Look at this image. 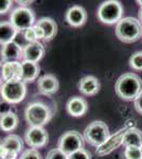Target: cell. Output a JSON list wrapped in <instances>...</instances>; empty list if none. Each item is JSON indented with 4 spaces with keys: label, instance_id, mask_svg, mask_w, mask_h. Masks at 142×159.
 <instances>
[{
    "label": "cell",
    "instance_id": "30bf717a",
    "mask_svg": "<svg viewBox=\"0 0 142 159\" xmlns=\"http://www.w3.org/2000/svg\"><path fill=\"white\" fill-rule=\"evenodd\" d=\"M130 127H124V129H120L119 132H117L116 134H113L112 136H110L108 139L103 143L102 145H100L99 148H97V153L98 156H105L108 155L115 151L116 148H118L120 145L123 144V138H124V135Z\"/></svg>",
    "mask_w": 142,
    "mask_h": 159
},
{
    "label": "cell",
    "instance_id": "3957f363",
    "mask_svg": "<svg viewBox=\"0 0 142 159\" xmlns=\"http://www.w3.org/2000/svg\"><path fill=\"white\" fill-rule=\"evenodd\" d=\"M51 111L46 104L40 102H33L25 110V118L30 127H44L50 121Z\"/></svg>",
    "mask_w": 142,
    "mask_h": 159
},
{
    "label": "cell",
    "instance_id": "277c9868",
    "mask_svg": "<svg viewBox=\"0 0 142 159\" xmlns=\"http://www.w3.org/2000/svg\"><path fill=\"white\" fill-rule=\"evenodd\" d=\"M0 92L4 102L9 104H18L24 101L27 94L25 83L20 80H11V81L4 82L1 86Z\"/></svg>",
    "mask_w": 142,
    "mask_h": 159
},
{
    "label": "cell",
    "instance_id": "f546056e",
    "mask_svg": "<svg viewBox=\"0 0 142 159\" xmlns=\"http://www.w3.org/2000/svg\"><path fill=\"white\" fill-rule=\"evenodd\" d=\"M12 3L11 0H0V14H6L11 9Z\"/></svg>",
    "mask_w": 142,
    "mask_h": 159
},
{
    "label": "cell",
    "instance_id": "d6a6232c",
    "mask_svg": "<svg viewBox=\"0 0 142 159\" xmlns=\"http://www.w3.org/2000/svg\"><path fill=\"white\" fill-rule=\"evenodd\" d=\"M18 157V154L15 152H11V151H7V154L4 156L3 159H17Z\"/></svg>",
    "mask_w": 142,
    "mask_h": 159
},
{
    "label": "cell",
    "instance_id": "8d00e7d4",
    "mask_svg": "<svg viewBox=\"0 0 142 159\" xmlns=\"http://www.w3.org/2000/svg\"><path fill=\"white\" fill-rule=\"evenodd\" d=\"M137 3H138L139 6L142 7V0H138V1H137Z\"/></svg>",
    "mask_w": 142,
    "mask_h": 159
},
{
    "label": "cell",
    "instance_id": "f35d334b",
    "mask_svg": "<svg viewBox=\"0 0 142 159\" xmlns=\"http://www.w3.org/2000/svg\"><path fill=\"white\" fill-rule=\"evenodd\" d=\"M1 86H2L1 85V82H0V90H1Z\"/></svg>",
    "mask_w": 142,
    "mask_h": 159
},
{
    "label": "cell",
    "instance_id": "5bb4252c",
    "mask_svg": "<svg viewBox=\"0 0 142 159\" xmlns=\"http://www.w3.org/2000/svg\"><path fill=\"white\" fill-rule=\"evenodd\" d=\"M66 109L72 117H82L88 110V103L81 97H72L67 102Z\"/></svg>",
    "mask_w": 142,
    "mask_h": 159
},
{
    "label": "cell",
    "instance_id": "603a6c76",
    "mask_svg": "<svg viewBox=\"0 0 142 159\" xmlns=\"http://www.w3.org/2000/svg\"><path fill=\"white\" fill-rule=\"evenodd\" d=\"M2 142H3V147L6 148L7 151L15 152L17 154L21 153L22 148H24V143H22V140L18 135H9V136H7L4 139H2Z\"/></svg>",
    "mask_w": 142,
    "mask_h": 159
},
{
    "label": "cell",
    "instance_id": "836d02e7",
    "mask_svg": "<svg viewBox=\"0 0 142 159\" xmlns=\"http://www.w3.org/2000/svg\"><path fill=\"white\" fill-rule=\"evenodd\" d=\"M3 65H4L3 61H0V82L3 81Z\"/></svg>",
    "mask_w": 142,
    "mask_h": 159
},
{
    "label": "cell",
    "instance_id": "83f0119b",
    "mask_svg": "<svg viewBox=\"0 0 142 159\" xmlns=\"http://www.w3.org/2000/svg\"><path fill=\"white\" fill-rule=\"evenodd\" d=\"M46 159H68V156L64 154L59 148H53L48 152Z\"/></svg>",
    "mask_w": 142,
    "mask_h": 159
},
{
    "label": "cell",
    "instance_id": "6da1fadb",
    "mask_svg": "<svg viewBox=\"0 0 142 159\" xmlns=\"http://www.w3.org/2000/svg\"><path fill=\"white\" fill-rule=\"evenodd\" d=\"M116 93L124 101H135L142 92V80L135 73H124L116 83Z\"/></svg>",
    "mask_w": 142,
    "mask_h": 159
},
{
    "label": "cell",
    "instance_id": "4fadbf2b",
    "mask_svg": "<svg viewBox=\"0 0 142 159\" xmlns=\"http://www.w3.org/2000/svg\"><path fill=\"white\" fill-rule=\"evenodd\" d=\"M87 20V12L83 7L73 6L66 13V21L74 28L82 27Z\"/></svg>",
    "mask_w": 142,
    "mask_h": 159
},
{
    "label": "cell",
    "instance_id": "9a60e30c",
    "mask_svg": "<svg viewBox=\"0 0 142 159\" xmlns=\"http://www.w3.org/2000/svg\"><path fill=\"white\" fill-rule=\"evenodd\" d=\"M58 80L53 74H45L37 81V88L43 94H53L58 90Z\"/></svg>",
    "mask_w": 142,
    "mask_h": 159
},
{
    "label": "cell",
    "instance_id": "ffe728a7",
    "mask_svg": "<svg viewBox=\"0 0 142 159\" xmlns=\"http://www.w3.org/2000/svg\"><path fill=\"white\" fill-rule=\"evenodd\" d=\"M17 34L18 31L10 21L0 22V45L3 46L6 43L14 42Z\"/></svg>",
    "mask_w": 142,
    "mask_h": 159
},
{
    "label": "cell",
    "instance_id": "ab89813d",
    "mask_svg": "<svg viewBox=\"0 0 142 159\" xmlns=\"http://www.w3.org/2000/svg\"><path fill=\"white\" fill-rule=\"evenodd\" d=\"M141 151H142V147H141Z\"/></svg>",
    "mask_w": 142,
    "mask_h": 159
},
{
    "label": "cell",
    "instance_id": "9c48e42d",
    "mask_svg": "<svg viewBox=\"0 0 142 159\" xmlns=\"http://www.w3.org/2000/svg\"><path fill=\"white\" fill-rule=\"evenodd\" d=\"M25 140L31 148L36 150L47 144L49 135L44 127H29L25 134Z\"/></svg>",
    "mask_w": 142,
    "mask_h": 159
},
{
    "label": "cell",
    "instance_id": "7402d4cb",
    "mask_svg": "<svg viewBox=\"0 0 142 159\" xmlns=\"http://www.w3.org/2000/svg\"><path fill=\"white\" fill-rule=\"evenodd\" d=\"M19 119L15 112L10 111L0 116V129L3 132H12L17 127Z\"/></svg>",
    "mask_w": 142,
    "mask_h": 159
},
{
    "label": "cell",
    "instance_id": "d590c367",
    "mask_svg": "<svg viewBox=\"0 0 142 159\" xmlns=\"http://www.w3.org/2000/svg\"><path fill=\"white\" fill-rule=\"evenodd\" d=\"M139 20H140V22H142V7H140V10H139Z\"/></svg>",
    "mask_w": 142,
    "mask_h": 159
},
{
    "label": "cell",
    "instance_id": "7c38bea8",
    "mask_svg": "<svg viewBox=\"0 0 142 159\" xmlns=\"http://www.w3.org/2000/svg\"><path fill=\"white\" fill-rule=\"evenodd\" d=\"M0 54H1V61L3 63L18 61L20 58H22V47L14 40L2 46Z\"/></svg>",
    "mask_w": 142,
    "mask_h": 159
},
{
    "label": "cell",
    "instance_id": "d4e9b609",
    "mask_svg": "<svg viewBox=\"0 0 142 159\" xmlns=\"http://www.w3.org/2000/svg\"><path fill=\"white\" fill-rule=\"evenodd\" d=\"M124 156L126 159H142L141 148H126Z\"/></svg>",
    "mask_w": 142,
    "mask_h": 159
},
{
    "label": "cell",
    "instance_id": "74e56055",
    "mask_svg": "<svg viewBox=\"0 0 142 159\" xmlns=\"http://www.w3.org/2000/svg\"><path fill=\"white\" fill-rule=\"evenodd\" d=\"M1 145H2V140L0 139V147H1Z\"/></svg>",
    "mask_w": 142,
    "mask_h": 159
},
{
    "label": "cell",
    "instance_id": "2e32d148",
    "mask_svg": "<svg viewBox=\"0 0 142 159\" xmlns=\"http://www.w3.org/2000/svg\"><path fill=\"white\" fill-rule=\"evenodd\" d=\"M79 90L84 96H94L100 90V82L95 76L87 75L79 82Z\"/></svg>",
    "mask_w": 142,
    "mask_h": 159
},
{
    "label": "cell",
    "instance_id": "e0dca14e",
    "mask_svg": "<svg viewBox=\"0 0 142 159\" xmlns=\"http://www.w3.org/2000/svg\"><path fill=\"white\" fill-rule=\"evenodd\" d=\"M40 68L37 63L22 61L21 63V78L20 81L24 83H31L38 78Z\"/></svg>",
    "mask_w": 142,
    "mask_h": 159
},
{
    "label": "cell",
    "instance_id": "cb8c5ba5",
    "mask_svg": "<svg viewBox=\"0 0 142 159\" xmlns=\"http://www.w3.org/2000/svg\"><path fill=\"white\" fill-rule=\"evenodd\" d=\"M130 66L135 70H142V51L134 53L131 56Z\"/></svg>",
    "mask_w": 142,
    "mask_h": 159
},
{
    "label": "cell",
    "instance_id": "1f68e13d",
    "mask_svg": "<svg viewBox=\"0 0 142 159\" xmlns=\"http://www.w3.org/2000/svg\"><path fill=\"white\" fill-rule=\"evenodd\" d=\"M34 31H35V33H36V36H37V38H38V40L39 39H44V37H45V34H44V31H43V29L40 27H38L37 25H34Z\"/></svg>",
    "mask_w": 142,
    "mask_h": 159
},
{
    "label": "cell",
    "instance_id": "44dd1931",
    "mask_svg": "<svg viewBox=\"0 0 142 159\" xmlns=\"http://www.w3.org/2000/svg\"><path fill=\"white\" fill-rule=\"evenodd\" d=\"M21 78V63L9 61L3 65V82L11 80H20Z\"/></svg>",
    "mask_w": 142,
    "mask_h": 159
},
{
    "label": "cell",
    "instance_id": "4dcf8cb0",
    "mask_svg": "<svg viewBox=\"0 0 142 159\" xmlns=\"http://www.w3.org/2000/svg\"><path fill=\"white\" fill-rule=\"evenodd\" d=\"M135 108L138 114L142 115V92L140 93V96L135 100Z\"/></svg>",
    "mask_w": 142,
    "mask_h": 159
},
{
    "label": "cell",
    "instance_id": "5b68a950",
    "mask_svg": "<svg viewBox=\"0 0 142 159\" xmlns=\"http://www.w3.org/2000/svg\"><path fill=\"white\" fill-rule=\"evenodd\" d=\"M123 7L121 2L116 0L103 2L98 10V18L106 25L118 24L123 17Z\"/></svg>",
    "mask_w": 142,
    "mask_h": 159
},
{
    "label": "cell",
    "instance_id": "ba28073f",
    "mask_svg": "<svg viewBox=\"0 0 142 159\" xmlns=\"http://www.w3.org/2000/svg\"><path fill=\"white\" fill-rule=\"evenodd\" d=\"M84 147V137L76 130H68L59 137L57 148L67 156L81 150Z\"/></svg>",
    "mask_w": 142,
    "mask_h": 159
},
{
    "label": "cell",
    "instance_id": "7a4b0ae2",
    "mask_svg": "<svg viewBox=\"0 0 142 159\" xmlns=\"http://www.w3.org/2000/svg\"><path fill=\"white\" fill-rule=\"evenodd\" d=\"M116 36L126 43H135L142 36V25L140 20L134 17H125L117 24Z\"/></svg>",
    "mask_w": 142,
    "mask_h": 159
},
{
    "label": "cell",
    "instance_id": "e575fe53",
    "mask_svg": "<svg viewBox=\"0 0 142 159\" xmlns=\"http://www.w3.org/2000/svg\"><path fill=\"white\" fill-rule=\"evenodd\" d=\"M18 3L20 4V7H27L28 4H31V3H33V1H22V0H19V1H17Z\"/></svg>",
    "mask_w": 142,
    "mask_h": 159
},
{
    "label": "cell",
    "instance_id": "4316f807",
    "mask_svg": "<svg viewBox=\"0 0 142 159\" xmlns=\"http://www.w3.org/2000/svg\"><path fill=\"white\" fill-rule=\"evenodd\" d=\"M68 159H91V154L85 148H81L69 155Z\"/></svg>",
    "mask_w": 142,
    "mask_h": 159
},
{
    "label": "cell",
    "instance_id": "8992f818",
    "mask_svg": "<svg viewBox=\"0 0 142 159\" xmlns=\"http://www.w3.org/2000/svg\"><path fill=\"white\" fill-rule=\"evenodd\" d=\"M83 137L90 145L99 148L110 137L109 129L103 121H94L85 129Z\"/></svg>",
    "mask_w": 142,
    "mask_h": 159
},
{
    "label": "cell",
    "instance_id": "8fae6325",
    "mask_svg": "<svg viewBox=\"0 0 142 159\" xmlns=\"http://www.w3.org/2000/svg\"><path fill=\"white\" fill-rule=\"evenodd\" d=\"M45 54V47L42 43H27L22 47V60L25 61L38 63Z\"/></svg>",
    "mask_w": 142,
    "mask_h": 159
},
{
    "label": "cell",
    "instance_id": "484cf974",
    "mask_svg": "<svg viewBox=\"0 0 142 159\" xmlns=\"http://www.w3.org/2000/svg\"><path fill=\"white\" fill-rule=\"evenodd\" d=\"M19 159H42V155L35 148H28L21 153Z\"/></svg>",
    "mask_w": 142,
    "mask_h": 159
},
{
    "label": "cell",
    "instance_id": "ac0fdd59",
    "mask_svg": "<svg viewBox=\"0 0 142 159\" xmlns=\"http://www.w3.org/2000/svg\"><path fill=\"white\" fill-rule=\"evenodd\" d=\"M36 25L38 27H40L44 31V40L46 42H50L51 39H53L55 37L56 33H57V25L50 17H43V18L38 19L36 21Z\"/></svg>",
    "mask_w": 142,
    "mask_h": 159
},
{
    "label": "cell",
    "instance_id": "52a82bcc",
    "mask_svg": "<svg viewBox=\"0 0 142 159\" xmlns=\"http://www.w3.org/2000/svg\"><path fill=\"white\" fill-rule=\"evenodd\" d=\"M10 22L14 25L18 32H25V30L32 28L36 24L35 15L29 7H19L13 10L10 16Z\"/></svg>",
    "mask_w": 142,
    "mask_h": 159
},
{
    "label": "cell",
    "instance_id": "d6986e66",
    "mask_svg": "<svg viewBox=\"0 0 142 159\" xmlns=\"http://www.w3.org/2000/svg\"><path fill=\"white\" fill-rule=\"evenodd\" d=\"M123 145L125 148H141L142 132L136 127H130L123 138Z\"/></svg>",
    "mask_w": 142,
    "mask_h": 159
},
{
    "label": "cell",
    "instance_id": "f1b7e54d",
    "mask_svg": "<svg viewBox=\"0 0 142 159\" xmlns=\"http://www.w3.org/2000/svg\"><path fill=\"white\" fill-rule=\"evenodd\" d=\"M34 27V25H33ZM30 28V29L25 30V32H22V34H24V37L25 39L27 40L28 43H36L38 42V38L36 36V33L34 31V28Z\"/></svg>",
    "mask_w": 142,
    "mask_h": 159
}]
</instances>
